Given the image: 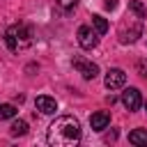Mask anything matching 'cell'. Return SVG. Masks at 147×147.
Wrapping results in <instances>:
<instances>
[{"instance_id":"cell-18","label":"cell","mask_w":147,"mask_h":147,"mask_svg":"<svg viewBox=\"0 0 147 147\" xmlns=\"http://www.w3.org/2000/svg\"><path fill=\"white\" fill-rule=\"evenodd\" d=\"M145 108H147V101H145Z\"/></svg>"},{"instance_id":"cell-9","label":"cell","mask_w":147,"mask_h":147,"mask_svg":"<svg viewBox=\"0 0 147 147\" xmlns=\"http://www.w3.org/2000/svg\"><path fill=\"white\" fill-rule=\"evenodd\" d=\"M108 124H110V113H108V110H99V113H94V115L90 117V126H92L94 131H103Z\"/></svg>"},{"instance_id":"cell-4","label":"cell","mask_w":147,"mask_h":147,"mask_svg":"<svg viewBox=\"0 0 147 147\" xmlns=\"http://www.w3.org/2000/svg\"><path fill=\"white\" fill-rule=\"evenodd\" d=\"M78 44H80V48H85V51L96 48V44H99L96 30H92L90 25H80V28H78Z\"/></svg>"},{"instance_id":"cell-3","label":"cell","mask_w":147,"mask_h":147,"mask_svg":"<svg viewBox=\"0 0 147 147\" xmlns=\"http://www.w3.org/2000/svg\"><path fill=\"white\" fill-rule=\"evenodd\" d=\"M142 34V18L140 16H126L119 23V41L122 44H133Z\"/></svg>"},{"instance_id":"cell-5","label":"cell","mask_w":147,"mask_h":147,"mask_svg":"<svg viewBox=\"0 0 147 147\" xmlns=\"http://www.w3.org/2000/svg\"><path fill=\"white\" fill-rule=\"evenodd\" d=\"M71 64H74V69H76L83 78H87V80H92V78L99 74V67H96L94 62H90V60L80 57V55H76V57L71 60Z\"/></svg>"},{"instance_id":"cell-16","label":"cell","mask_w":147,"mask_h":147,"mask_svg":"<svg viewBox=\"0 0 147 147\" xmlns=\"http://www.w3.org/2000/svg\"><path fill=\"white\" fill-rule=\"evenodd\" d=\"M103 7L106 9H115L117 7V0H103Z\"/></svg>"},{"instance_id":"cell-6","label":"cell","mask_w":147,"mask_h":147,"mask_svg":"<svg viewBox=\"0 0 147 147\" xmlns=\"http://www.w3.org/2000/svg\"><path fill=\"white\" fill-rule=\"evenodd\" d=\"M122 103L129 113H136L140 106H142V96H140V90L138 87H126L122 92Z\"/></svg>"},{"instance_id":"cell-8","label":"cell","mask_w":147,"mask_h":147,"mask_svg":"<svg viewBox=\"0 0 147 147\" xmlns=\"http://www.w3.org/2000/svg\"><path fill=\"white\" fill-rule=\"evenodd\" d=\"M34 106H37V110L44 113V115H53V113L57 110V101H55L53 96H46V94L37 96V99H34Z\"/></svg>"},{"instance_id":"cell-15","label":"cell","mask_w":147,"mask_h":147,"mask_svg":"<svg viewBox=\"0 0 147 147\" xmlns=\"http://www.w3.org/2000/svg\"><path fill=\"white\" fill-rule=\"evenodd\" d=\"M76 2H78V0H57V5H60V7L64 9V11L74 9V7H76Z\"/></svg>"},{"instance_id":"cell-13","label":"cell","mask_w":147,"mask_h":147,"mask_svg":"<svg viewBox=\"0 0 147 147\" xmlns=\"http://www.w3.org/2000/svg\"><path fill=\"white\" fill-rule=\"evenodd\" d=\"M129 11H133V14L140 16V18L147 16V9H145V5H142L140 0H129Z\"/></svg>"},{"instance_id":"cell-14","label":"cell","mask_w":147,"mask_h":147,"mask_svg":"<svg viewBox=\"0 0 147 147\" xmlns=\"http://www.w3.org/2000/svg\"><path fill=\"white\" fill-rule=\"evenodd\" d=\"M14 115H16V108L11 103H2L0 106V119H11Z\"/></svg>"},{"instance_id":"cell-2","label":"cell","mask_w":147,"mask_h":147,"mask_svg":"<svg viewBox=\"0 0 147 147\" xmlns=\"http://www.w3.org/2000/svg\"><path fill=\"white\" fill-rule=\"evenodd\" d=\"M5 41H7L9 51H23L32 44V32L25 25H11L5 32Z\"/></svg>"},{"instance_id":"cell-12","label":"cell","mask_w":147,"mask_h":147,"mask_svg":"<svg viewBox=\"0 0 147 147\" xmlns=\"http://www.w3.org/2000/svg\"><path fill=\"white\" fill-rule=\"evenodd\" d=\"M9 133H11V136H25V133H28V122H25V119H14Z\"/></svg>"},{"instance_id":"cell-17","label":"cell","mask_w":147,"mask_h":147,"mask_svg":"<svg viewBox=\"0 0 147 147\" xmlns=\"http://www.w3.org/2000/svg\"><path fill=\"white\" fill-rule=\"evenodd\" d=\"M138 69H140L142 74H147V64H145V62H140V64H138Z\"/></svg>"},{"instance_id":"cell-11","label":"cell","mask_w":147,"mask_h":147,"mask_svg":"<svg viewBox=\"0 0 147 147\" xmlns=\"http://www.w3.org/2000/svg\"><path fill=\"white\" fill-rule=\"evenodd\" d=\"M92 25H94L96 34H106V32H108V21H106L101 14H94V16H92Z\"/></svg>"},{"instance_id":"cell-1","label":"cell","mask_w":147,"mask_h":147,"mask_svg":"<svg viewBox=\"0 0 147 147\" xmlns=\"http://www.w3.org/2000/svg\"><path fill=\"white\" fill-rule=\"evenodd\" d=\"M46 140L53 147H74V145H78L80 142V124H78V119L71 117V115L57 117L48 126Z\"/></svg>"},{"instance_id":"cell-10","label":"cell","mask_w":147,"mask_h":147,"mask_svg":"<svg viewBox=\"0 0 147 147\" xmlns=\"http://www.w3.org/2000/svg\"><path fill=\"white\" fill-rule=\"evenodd\" d=\"M129 142L136 147H147V131L145 129H133L129 133Z\"/></svg>"},{"instance_id":"cell-7","label":"cell","mask_w":147,"mask_h":147,"mask_svg":"<svg viewBox=\"0 0 147 147\" xmlns=\"http://www.w3.org/2000/svg\"><path fill=\"white\" fill-rule=\"evenodd\" d=\"M103 83H106L108 90H119V87H124V83H126V74H124L122 69H108Z\"/></svg>"}]
</instances>
